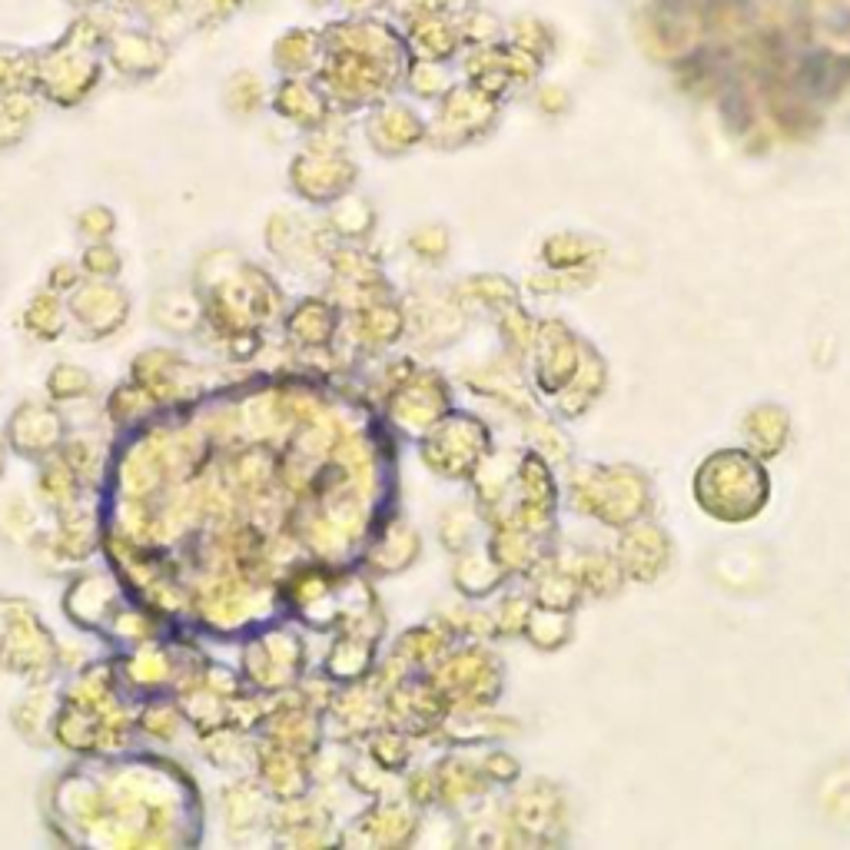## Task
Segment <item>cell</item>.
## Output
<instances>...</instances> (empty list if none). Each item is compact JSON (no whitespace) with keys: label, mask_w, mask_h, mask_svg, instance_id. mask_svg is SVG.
Here are the masks:
<instances>
[{"label":"cell","mask_w":850,"mask_h":850,"mask_svg":"<svg viewBox=\"0 0 850 850\" xmlns=\"http://www.w3.org/2000/svg\"><path fill=\"white\" fill-rule=\"evenodd\" d=\"M412 27H416V37L429 40V47H425L429 50V57H445L455 47V30H452L449 20L439 17V14H422Z\"/></svg>","instance_id":"cell-1"}]
</instances>
